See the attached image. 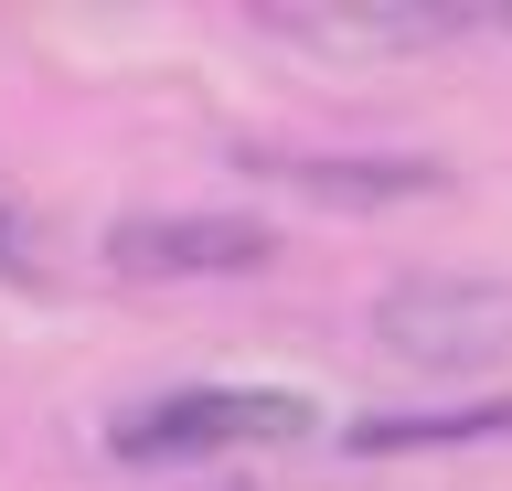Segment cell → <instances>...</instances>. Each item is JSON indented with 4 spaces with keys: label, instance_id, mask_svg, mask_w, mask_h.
<instances>
[{
    "label": "cell",
    "instance_id": "5b68a950",
    "mask_svg": "<svg viewBox=\"0 0 512 491\" xmlns=\"http://www.w3.org/2000/svg\"><path fill=\"white\" fill-rule=\"evenodd\" d=\"M267 171L310 182V193H427V171H416V161H384V171H363V161H267Z\"/></svg>",
    "mask_w": 512,
    "mask_h": 491
},
{
    "label": "cell",
    "instance_id": "277c9868",
    "mask_svg": "<svg viewBox=\"0 0 512 491\" xmlns=\"http://www.w3.org/2000/svg\"><path fill=\"white\" fill-rule=\"evenodd\" d=\"M256 22L288 43H331V54H416V43L470 33V11H438V0H267Z\"/></svg>",
    "mask_w": 512,
    "mask_h": 491
},
{
    "label": "cell",
    "instance_id": "7a4b0ae2",
    "mask_svg": "<svg viewBox=\"0 0 512 491\" xmlns=\"http://www.w3.org/2000/svg\"><path fill=\"white\" fill-rule=\"evenodd\" d=\"M374 342L416 374H480L512 353V289L502 278H395L374 310Z\"/></svg>",
    "mask_w": 512,
    "mask_h": 491
},
{
    "label": "cell",
    "instance_id": "6da1fadb",
    "mask_svg": "<svg viewBox=\"0 0 512 491\" xmlns=\"http://www.w3.org/2000/svg\"><path fill=\"white\" fill-rule=\"evenodd\" d=\"M320 406L288 385H171L107 427L118 459H214V449H267V438H310Z\"/></svg>",
    "mask_w": 512,
    "mask_h": 491
},
{
    "label": "cell",
    "instance_id": "3957f363",
    "mask_svg": "<svg viewBox=\"0 0 512 491\" xmlns=\"http://www.w3.org/2000/svg\"><path fill=\"white\" fill-rule=\"evenodd\" d=\"M278 235L235 225V214H128L107 225V267L118 278H203V267H267Z\"/></svg>",
    "mask_w": 512,
    "mask_h": 491
},
{
    "label": "cell",
    "instance_id": "8992f818",
    "mask_svg": "<svg viewBox=\"0 0 512 491\" xmlns=\"http://www.w3.org/2000/svg\"><path fill=\"white\" fill-rule=\"evenodd\" d=\"M0 267H22V225H11V203H0Z\"/></svg>",
    "mask_w": 512,
    "mask_h": 491
}]
</instances>
